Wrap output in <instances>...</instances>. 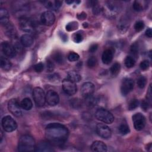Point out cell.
<instances>
[{
  "label": "cell",
  "mask_w": 152,
  "mask_h": 152,
  "mask_svg": "<svg viewBox=\"0 0 152 152\" xmlns=\"http://www.w3.org/2000/svg\"><path fill=\"white\" fill-rule=\"evenodd\" d=\"M69 131L66 127L58 123H52L45 128V137L52 145H61L67 140Z\"/></svg>",
  "instance_id": "1"
},
{
  "label": "cell",
  "mask_w": 152,
  "mask_h": 152,
  "mask_svg": "<svg viewBox=\"0 0 152 152\" xmlns=\"http://www.w3.org/2000/svg\"><path fill=\"white\" fill-rule=\"evenodd\" d=\"M36 144L34 138L28 135H22L18 141V150L20 151L31 152L35 151Z\"/></svg>",
  "instance_id": "2"
},
{
  "label": "cell",
  "mask_w": 152,
  "mask_h": 152,
  "mask_svg": "<svg viewBox=\"0 0 152 152\" xmlns=\"http://www.w3.org/2000/svg\"><path fill=\"white\" fill-rule=\"evenodd\" d=\"M96 118L106 124H112L114 121L113 114L104 108H99L95 112Z\"/></svg>",
  "instance_id": "3"
},
{
  "label": "cell",
  "mask_w": 152,
  "mask_h": 152,
  "mask_svg": "<svg viewBox=\"0 0 152 152\" xmlns=\"http://www.w3.org/2000/svg\"><path fill=\"white\" fill-rule=\"evenodd\" d=\"M19 26L20 29L27 33H31L35 29V24L34 21L28 17H22L19 20Z\"/></svg>",
  "instance_id": "4"
},
{
  "label": "cell",
  "mask_w": 152,
  "mask_h": 152,
  "mask_svg": "<svg viewBox=\"0 0 152 152\" xmlns=\"http://www.w3.org/2000/svg\"><path fill=\"white\" fill-rule=\"evenodd\" d=\"M33 97L36 104L39 107L43 106L46 102V95L40 87H35L33 90Z\"/></svg>",
  "instance_id": "5"
},
{
  "label": "cell",
  "mask_w": 152,
  "mask_h": 152,
  "mask_svg": "<svg viewBox=\"0 0 152 152\" xmlns=\"http://www.w3.org/2000/svg\"><path fill=\"white\" fill-rule=\"evenodd\" d=\"M116 2L107 1L105 7L103 8V12L105 15L109 17H113L118 12L119 7Z\"/></svg>",
  "instance_id": "6"
},
{
  "label": "cell",
  "mask_w": 152,
  "mask_h": 152,
  "mask_svg": "<svg viewBox=\"0 0 152 152\" xmlns=\"http://www.w3.org/2000/svg\"><path fill=\"white\" fill-rule=\"evenodd\" d=\"M2 126L7 132H12L16 129L17 124L15 121L10 115H7L2 119Z\"/></svg>",
  "instance_id": "7"
},
{
  "label": "cell",
  "mask_w": 152,
  "mask_h": 152,
  "mask_svg": "<svg viewBox=\"0 0 152 152\" xmlns=\"http://www.w3.org/2000/svg\"><path fill=\"white\" fill-rule=\"evenodd\" d=\"M20 103L17 99H12L8 103V109L9 111L15 116L19 117L22 115Z\"/></svg>",
  "instance_id": "8"
},
{
  "label": "cell",
  "mask_w": 152,
  "mask_h": 152,
  "mask_svg": "<svg viewBox=\"0 0 152 152\" xmlns=\"http://www.w3.org/2000/svg\"><path fill=\"white\" fill-rule=\"evenodd\" d=\"M132 121L134 128L137 131L144 129L146 124L145 116L141 113H137L132 116Z\"/></svg>",
  "instance_id": "9"
},
{
  "label": "cell",
  "mask_w": 152,
  "mask_h": 152,
  "mask_svg": "<svg viewBox=\"0 0 152 152\" xmlns=\"http://www.w3.org/2000/svg\"><path fill=\"white\" fill-rule=\"evenodd\" d=\"M62 88L64 92L69 95H73L77 92V86L75 83L68 80V78L64 79L62 81Z\"/></svg>",
  "instance_id": "10"
},
{
  "label": "cell",
  "mask_w": 152,
  "mask_h": 152,
  "mask_svg": "<svg viewBox=\"0 0 152 152\" xmlns=\"http://www.w3.org/2000/svg\"><path fill=\"white\" fill-rule=\"evenodd\" d=\"M96 131L98 135L104 139L109 138L112 135V131L109 127L103 124H98L96 125Z\"/></svg>",
  "instance_id": "11"
},
{
  "label": "cell",
  "mask_w": 152,
  "mask_h": 152,
  "mask_svg": "<svg viewBox=\"0 0 152 152\" xmlns=\"http://www.w3.org/2000/svg\"><path fill=\"white\" fill-rule=\"evenodd\" d=\"M134 82L132 79L129 78H125L121 86V91L122 95L126 96L129 94L134 88Z\"/></svg>",
  "instance_id": "12"
},
{
  "label": "cell",
  "mask_w": 152,
  "mask_h": 152,
  "mask_svg": "<svg viewBox=\"0 0 152 152\" xmlns=\"http://www.w3.org/2000/svg\"><path fill=\"white\" fill-rule=\"evenodd\" d=\"M40 20L43 25L46 26H50L53 24L55 21V16L52 11H46L42 14Z\"/></svg>",
  "instance_id": "13"
},
{
  "label": "cell",
  "mask_w": 152,
  "mask_h": 152,
  "mask_svg": "<svg viewBox=\"0 0 152 152\" xmlns=\"http://www.w3.org/2000/svg\"><path fill=\"white\" fill-rule=\"evenodd\" d=\"M2 51L4 54L9 58H13L16 56L17 52L13 45L8 42H4L1 44Z\"/></svg>",
  "instance_id": "14"
},
{
  "label": "cell",
  "mask_w": 152,
  "mask_h": 152,
  "mask_svg": "<svg viewBox=\"0 0 152 152\" xmlns=\"http://www.w3.org/2000/svg\"><path fill=\"white\" fill-rule=\"evenodd\" d=\"M46 101L50 106H56L59 102L58 94L54 90H49L46 94Z\"/></svg>",
  "instance_id": "15"
},
{
  "label": "cell",
  "mask_w": 152,
  "mask_h": 152,
  "mask_svg": "<svg viewBox=\"0 0 152 152\" xmlns=\"http://www.w3.org/2000/svg\"><path fill=\"white\" fill-rule=\"evenodd\" d=\"M94 91V86L92 83L86 82L83 84L81 88V93L84 98L93 95Z\"/></svg>",
  "instance_id": "16"
},
{
  "label": "cell",
  "mask_w": 152,
  "mask_h": 152,
  "mask_svg": "<svg viewBox=\"0 0 152 152\" xmlns=\"http://www.w3.org/2000/svg\"><path fill=\"white\" fill-rule=\"evenodd\" d=\"M53 149L52 144L49 141H42L40 142L36 147L35 151H52Z\"/></svg>",
  "instance_id": "17"
},
{
  "label": "cell",
  "mask_w": 152,
  "mask_h": 152,
  "mask_svg": "<svg viewBox=\"0 0 152 152\" xmlns=\"http://www.w3.org/2000/svg\"><path fill=\"white\" fill-rule=\"evenodd\" d=\"M91 150L96 152H106L107 151V146L102 141H94L91 146Z\"/></svg>",
  "instance_id": "18"
},
{
  "label": "cell",
  "mask_w": 152,
  "mask_h": 152,
  "mask_svg": "<svg viewBox=\"0 0 152 152\" xmlns=\"http://www.w3.org/2000/svg\"><path fill=\"white\" fill-rule=\"evenodd\" d=\"M5 28L6 34L11 39H15L17 37V31L14 26L9 22L7 24L3 26Z\"/></svg>",
  "instance_id": "19"
},
{
  "label": "cell",
  "mask_w": 152,
  "mask_h": 152,
  "mask_svg": "<svg viewBox=\"0 0 152 152\" xmlns=\"http://www.w3.org/2000/svg\"><path fill=\"white\" fill-rule=\"evenodd\" d=\"M113 57V52L110 49H107L104 50L102 56V62L105 64H109L111 62Z\"/></svg>",
  "instance_id": "20"
},
{
  "label": "cell",
  "mask_w": 152,
  "mask_h": 152,
  "mask_svg": "<svg viewBox=\"0 0 152 152\" xmlns=\"http://www.w3.org/2000/svg\"><path fill=\"white\" fill-rule=\"evenodd\" d=\"M45 6L49 10H58L61 5L62 2L61 1H46L43 2Z\"/></svg>",
  "instance_id": "21"
},
{
  "label": "cell",
  "mask_w": 152,
  "mask_h": 152,
  "mask_svg": "<svg viewBox=\"0 0 152 152\" xmlns=\"http://www.w3.org/2000/svg\"><path fill=\"white\" fill-rule=\"evenodd\" d=\"M20 42L23 46L29 47L33 43V38L30 34H24L21 37Z\"/></svg>",
  "instance_id": "22"
},
{
  "label": "cell",
  "mask_w": 152,
  "mask_h": 152,
  "mask_svg": "<svg viewBox=\"0 0 152 152\" xmlns=\"http://www.w3.org/2000/svg\"><path fill=\"white\" fill-rule=\"evenodd\" d=\"M9 13L8 11L4 8L0 10V21L2 26H4L10 22Z\"/></svg>",
  "instance_id": "23"
},
{
  "label": "cell",
  "mask_w": 152,
  "mask_h": 152,
  "mask_svg": "<svg viewBox=\"0 0 152 152\" xmlns=\"http://www.w3.org/2000/svg\"><path fill=\"white\" fill-rule=\"evenodd\" d=\"M67 78L74 83L80 82L81 80V75L75 71H71L68 72Z\"/></svg>",
  "instance_id": "24"
},
{
  "label": "cell",
  "mask_w": 152,
  "mask_h": 152,
  "mask_svg": "<svg viewBox=\"0 0 152 152\" xmlns=\"http://www.w3.org/2000/svg\"><path fill=\"white\" fill-rule=\"evenodd\" d=\"M1 67L4 71H9L12 66L11 62L5 57L1 56L0 60Z\"/></svg>",
  "instance_id": "25"
},
{
  "label": "cell",
  "mask_w": 152,
  "mask_h": 152,
  "mask_svg": "<svg viewBox=\"0 0 152 152\" xmlns=\"http://www.w3.org/2000/svg\"><path fill=\"white\" fill-rule=\"evenodd\" d=\"M20 104L21 108L26 110H29L33 107L32 101L29 98L27 97L23 99L22 101L20 102Z\"/></svg>",
  "instance_id": "26"
},
{
  "label": "cell",
  "mask_w": 152,
  "mask_h": 152,
  "mask_svg": "<svg viewBox=\"0 0 152 152\" xmlns=\"http://www.w3.org/2000/svg\"><path fill=\"white\" fill-rule=\"evenodd\" d=\"M121 69V65L118 62L114 63L110 68V72L112 76L117 75Z\"/></svg>",
  "instance_id": "27"
},
{
  "label": "cell",
  "mask_w": 152,
  "mask_h": 152,
  "mask_svg": "<svg viewBox=\"0 0 152 152\" xmlns=\"http://www.w3.org/2000/svg\"><path fill=\"white\" fill-rule=\"evenodd\" d=\"M142 2L140 1H135L132 5V8L135 11H142L145 7V5H143Z\"/></svg>",
  "instance_id": "28"
},
{
  "label": "cell",
  "mask_w": 152,
  "mask_h": 152,
  "mask_svg": "<svg viewBox=\"0 0 152 152\" xmlns=\"http://www.w3.org/2000/svg\"><path fill=\"white\" fill-rule=\"evenodd\" d=\"M135 63V59L131 56H127L125 59V65L127 68H132Z\"/></svg>",
  "instance_id": "29"
},
{
  "label": "cell",
  "mask_w": 152,
  "mask_h": 152,
  "mask_svg": "<svg viewBox=\"0 0 152 152\" xmlns=\"http://www.w3.org/2000/svg\"><path fill=\"white\" fill-rule=\"evenodd\" d=\"M52 58L54 59V61L58 64H62L63 62L64 61V56H63L62 53H61V52H59L55 53L53 54Z\"/></svg>",
  "instance_id": "30"
},
{
  "label": "cell",
  "mask_w": 152,
  "mask_h": 152,
  "mask_svg": "<svg viewBox=\"0 0 152 152\" xmlns=\"http://www.w3.org/2000/svg\"><path fill=\"white\" fill-rule=\"evenodd\" d=\"M119 131L122 135H126L130 132L129 127L126 124H122L119 126Z\"/></svg>",
  "instance_id": "31"
},
{
  "label": "cell",
  "mask_w": 152,
  "mask_h": 152,
  "mask_svg": "<svg viewBox=\"0 0 152 152\" xmlns=\"http://www.w3.org/2000/svg\"><path fill=\"white\" fill-rule=\"evenodd\" d=\"M129 27V24L125 20H121L118 24V28L121 31H126Z\"/></svg>",
  "instance_id": "32"
},
{
  "label": "cell",
  "mask_w": 152,
  "mask_h": 152,
  "mask_svg": "<svg viewBox=\"0 0 152 152\" xmlns=\"http://www.w3.org/2000/svg\"><path fill=\"white\" fill-rule=\"evenodd\" d=\"M130 52L132 54V55L134 56L133 58H137L138 56V45L137 43H133L131 46V49H130Z\"/></svg>",
  "instance_id": "33"
},
{
  "label": "cell",
  "mask_w": 152,
  "mask_h": 152,
  "mask_svg": "<svg viewBox=\"0 0 152 152\" xmlns=\"http://www.w3.org/2000/svg\"><path fill=\"white\" fill-rule=\"evenodd\" d=\"M146 83H147L146 78L144 76H140L137 80V86L140 88H143L145 86Z\"/></svg>",
  "instance_id": "34"
},
{
  "label": "cell",
  "mask_w": 152,
  "mask_h": 152,
  "mask_svg": "<svg viewBox=\"0 0 152 152\" xmlns=\"http://www.w3.org/2000/svg\"><path fill=\"white\" fill-rule=\"evenodd\" d=\"M139 104V101L136 99H132L130 101V102L128 104V109L129 110H134L135 109H136Z\"/></svg>",
  "instance_id": "35"
},
{
  "label": "cell",
  "mask_w": 152,
  "mask_h": 152,
  "mask_svg": "<svg viewBox=\"0 0 152 152\" xmlns=\"http://www.w3.org/2000/svg\"><path fill=\"white\" fill-rule=\"evenodd\" d=\"M67 58H68V59L69 61L74 62V61H78L80 58V56L78 53H77L75 52H71L68 55Z\"/></svg>",
  "instance_id": "36"
},
{
  "label": "cell",
  "mask_w": 152,
  "mask_h": 152,
  "mask_svg": "<svg viewBox=\"0 0 152 152\" xmlns=\"http://www.w3.org/2000/svg\"><path fill=\"white\" fill-rule=\"evenodd\" d=\"M97 63V60L95 56H91L87 60V65L90 68H93L95 66Z\"/></svg>",
  "instance_id": "37"
},
{
  "label": "cell",
  "mask_w": 152,
  "mask_h": 152,
  "mask_svg": "<svg viewBox=\"0 0 152 152\" xmlns=\"http://www.w3.org/2000/svg\"><path fill=\"white\" fill-rule=\"evenodd\" d=\"M144 28V23L142 21H138L134 25V29L136 31H140Z\"/></svg>",
  "instance_id": "38"
},
{
  "label": "cell",
  "mask_w": 152,
  "mask_h": 152,
  "mask_svg": "<svg viewBox=\"0 0 152 152\" xmlns=\"http://www.w3.org/2000/svg\"><path fill=\"white\" fill-rule=\"evenodd\" d=\"M70 102H71V105L73 107L76 108V109L81 107V106L82 104L81 101L80 99H73L71 100Z\"/></svg>",
  "instance_id": "39"
},
{
  "label": "cell",
  "mask_w": 152,
  "mask_h": 152,
  "mask_svg": "<svg viewBox=\"0 0 152 152\" xmlns=\"http://www.w3.org/2000/svg\"><path fill=\"white\" fill-rule=\"evenodd\" d=\"M103 12V7L99 5L98 4L93 7V12L94 15H99Z\"/></svg>",
  "instance_id": "40"
},
{
  "label": "cell",
  "mask_w": 152,
  "mask_h": 152,
  "mask_svg": "<svg viewBox=\"0 0 152 152\" xmlns=\"http://www.w3.org/2000/svg\"><path fill=\"white\" fill-rule=\"evenodd\" d=\"M46 70L48 72H52L53 71L55 68V65L49 59H48L46 61Z\"/></svg>",
  "instance_id": "41"
},
{
  "label": "cell",
  "mask_w": 152,
  "mask_h": 152,
  "mask_svg": "<svg viewBox=\"0 0 152 152\" xmlns=\"http://www.w3.org/2000/svg\"><path fill=\"white\" fill-rule=\"evenodd\" d=\"M149 66H150V63H149L148 60H144L140 64V68L142 70H146V69H147L149 68Z\"/></svg>",
  "instance_id": "42"
},
{
  "label": "cell",
  "mask_w": 152,
  "mask_h": 152,
  "mask_svg": "<svg viewBox=\"0 0 152 152\" xmlns=\"http://www.w3.org/2000/svg\"><path fill=\"white\" fill-rule=\"evenodd\" d=\"M74 41L76 43H80L81 42L83 39V35L80 33H75L74 35Z\"/></svg>",
  "instance_id": "43"
},
{
  "label": "cell",
  "mask_w": 152,
  "mask_h": 152,
  "mask_svg": "<svg viewBox=\"0 0 152 152\" xmlns=\"http://www.w3.org/2000/svg\"><path fill=\"white\" fill-rule=\"evenodd\" d=\"M141 106L144 111H147L150 106L149 102L146 100H143L141 103Z\"/></svg>",
  "instance_id": "44"
},
{
  "label": "cell",
  "mask_w": 152,
  "mask_h": 152,
  "mask_svg": "<svg viewBox=\"0 0 152 152\" xmlns=\"http://www.w3.org/2000/svg\"><path fill=\"white\" fill-rule=\"evenodd\" d=\"M43 68H44V65H43V63H42V62H39L34 66V69L35 71H36L37 72H40L42 71Z\"/></svg>",
  "instance_id": "45"
},
{
  "label": "cell",
  "mask_w": 152,
  "mask_h": 152,
  "mask_svg": "<svg viewBox=\"0 0 152 152\" xmlns=\"http://www.w3.org/2000/svg\"><path fill=\"white\" fill-rule=\"evenodd\" d=\"M73 23H74V22H72V23L67 24V26H66V29L68 31H71L75 28V26H76V24H77V23L75 22L74 23V24H73Z\"/></svg>",
  "instance_id": "46"
},
{
  "label": "cell",
  "mask_w": 152,
  "mask_h": 152,
  "mask_svg": "<svg viewBox=\"0 0 152 152\" xmlns=\"http://www.w3.org/2000/svg\"><path fill=\"white\" fill-rule=\"evenodd\" d=\"M98 48V45L97 44H93L90 46V48H89V51L91 53H93L95 51H96V50Z\"/></svg>",
  "instance_id": "47"
},
{
  "label": "cell",
  "mask_w": 152,
  "mask_h": 152,
  "mask_svg": "<svg viewBox=\"0 0 152 152\" xmlns=\"http://www.w3.org/2000/svg\"><path fill=\"white\" fill-rule=\"evenodd\" d=\"M147 100L148 102H150L151 99V84L150 85L149 88H148V91L147 93Z\"/></svg>",
  "instance_id": "48"
},
{
  "label": "cell",
  "mask_w": 152,
  "mask_h": 152,
  "mask_svg": "<svg viewBox=\"0 0 152 152\" xmlns=\"http://www.w3.org/2000/svg\"><path fill=\"white\" fill-rule=\"evenodd\" d=\"M145 35L148 37H151L152 36V31L151 28H148L145 31Z\"/></svg>",
  "instance_id": "49"
},
{
  "label": "cell",
  "mask_w": 152,
  "mask_h": 152,
  "mask_svg": "<svg viewBox=\"0 0 152 152\" xmlns=\"http://www.w3.org/2000/svg\"><path fill=\"white\" fill-rule=\"evenodd\" d=\"M80 15V17H78L80 20H83L85 18V17H86V14L84 12H82Z\"/></svg>",
  "instance_id": "50"
},
{
  "label": "cell",
  "mask_w": 152,
  "mask_h": 152,
  "mask_svg": "<svg viewBox=\"0 0 152 152\" xmlns=\"http://www.w3.org/2000/svg\"><path fill=\"white\" fill-rule=\"evenodd\" d=\"M74 2V1H66V3L68 4H71Z\"/></svg>",
  "instance_id": "51"
}]
</instances>
